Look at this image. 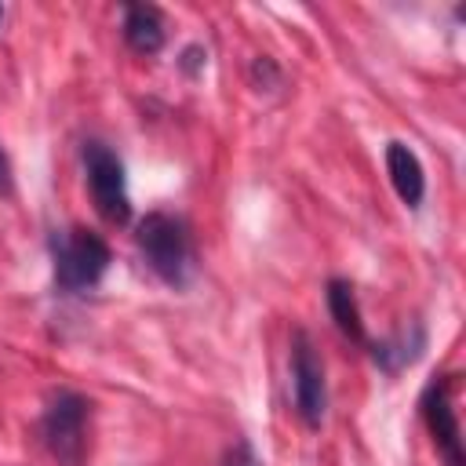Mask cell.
Wrapping results in <instances>:
<instances>
[{
    "label": "cell",
    "mask_w": 466,
    "mask_h": 466,
    "mask_svg": "<svg viewBox=\"0 0 466 466\" xmlns=\"http://www.w3.org/2000/svg\"><path fill=\"white\" fill-rule=\"evenodd\" d=\"M11 193H15V171H11V157L0 146V197H11Z\"/></svg>",
    "instance_id": "5bb4252c"
},
{
    "label": "cell",
    "mask_w": 466,
    "mask_h": 466,
    "mask_svg": "<svg viewBox=\"0 0 466 466\" xmlns=\"http://www.w3.org/2000/svg\"><path fill=\"white\" fill-rule=\"evenodd\" d=\"M135 244L146 258V266L171 288H182L193 269V244L189 229L178 215L167 211H149L135 226Z\"/></svg>",
    "instance_id": "7a4b0ae2"
},
{
    "label": "cell",
    "mask_w": 466,
    "mask_h": 466,
    "mask_svg": "<svg viewBox=\"0 0 466 466\" xmlns=\"http://www.w3.org/2000/svg\"><path fill=\"white\" fill-rule=\"evenodd\" d=\"M178 66H182L189 76H197V73L208 66V51H204L200 44H189V47L182 51V62H178Z\"/></svg>",
    "instance_id": "4fadbf2b"
},
{
    "label": "cell",
    "mask_w": 466,
    "mask_h": 466,
    "mask_svg": "<svg viewBox=\"0 0 466 466\" xmlns=\"http://www.w3.org/2000/svg\"><path fill=\"white\" fill-rule=\"evenodd\" d=\"M87 422L91 400L76 390H58L40 415V441L62 466H80L87 455Z\"/></svg>",
    "instance_id": "3957f363"
},
{
    "label": "cell",
    "mask_w": 466,
    "mask_h": 466,
    "mask_svg": "<svg viewBox=\"0 0 466 466\" xmlns=\"http://www.w3.org/2000/svg\"><path fill=\"white\" fill-rule=\"evenodd\" d=\"M222 466H258V455H255V448L248 441H237V444L226 448Z\"/></svg>",
    "instance_id": "7c38bea8"
},
{
    "label": "cell",
    "mask_w": 466,
    "mask_h": 466,
    "mask_svg": "<svg viewBox=\"0 0 466 466\" xmlns=\"http://www.w3.org/2000/svg\"><path fill=\"white\" fill-rule=\"evenodd\" d=\"M291 393L299 419L309 430H317L328 411V379H324V360L302 328L291 331Z\"/></svg>",
    "instance_id": "5b68a950"
},
{
    "label": "cell",
    "mask_w": 466,
    "mask_h": 466,
    "mask_svg": "<svg viewBox=\"0 0 466 466\" xmlns=\"http://www.w3.org/2000/svg\"><path fill=\"white\" fill-rule=\"evenodd\" d=\"M0 18H4V7H0Z\"/></svg>",
    "instance_id": "9a60e30c"
},
{
    "label": "cell",
    "mask_w": 466,
    "mask_h": 466,
    "mask_svg": "<svg viewBox=\"0 0 466 466\" xmlns=\"http://www.w3.org/2000/svg\"><path fill=\"white\" fill-rule=\"evenodd\" d=\"M47 248H51L55 288L66 291V295H80V291L95 288L106 277L109 262H113L109 244L95 229H84V226L51 233V244Z\"/></svg>",
    "instance_id": "6da1fadb"
},
{
    "label": "cell",
    "mask_w": 466,
    "mask_h": 466,
    "mask_svg": "<svg viewBox=\"0 0 466 466\" xmlns=\"http://www.w3.org/2000/svg\"><path fill=\"white\" fill-rule=\"evenodd\" d=\"M324 299H328V313H331L335 328L342 331V339L364 346L368 335H364V320H360V306H357V291H353V284H350L346 277H331Z\"/></svg>",
    "instance_id": "30bf717a"
},
{
    "label": "cell",
    "mask_w": 466,
    "mask_h": 466,
    "mask_svg": "<svg viewBox=\"0 0 466 466\" xmlns=\"http://www.w3.org/2000/svg\"><path fill=\"white\" fill-rule=\"evenodd\" d=\"M422 350H426V328H422L419 320H411L408 328H400V331H393V335L371 342V360H375L382 371L397 375L400 368L415 364Z\"/></svg>",
    "instance_id": "ba28073f"
},
{
    "label": "cell",
    "mask_w": 466,
    "mask_h": 466,
    "mask_svg": "<svg viewBox=\"0 0 466 466\" xmlns=\"http://www.w3.org/2000/svg\"><path fill=\"white\" fill-rule=\"evenodd\" d=\"M84 160V175H87V189L91 200L98 208V215L106 222L124 226L131 218V197H127V175H124V160L116 157L113 146H106L102 138H87L80 149Z\"/></svg>",
    "instance_id": "277c9868"
},
{
    "label": "cell",
    "mask_w": 466,
    "mask_h": 466,
    "mask_svg": "<svg viewBox=\"0 0 466 466\" xmlns=\"http://www.w3.org/2000/svg\"><path fill=\"white\" fill-rule=\"evenodd\" d=\"M248 76H251V84L258 87V91H273V87H280V69H277V62L269 58V55H258L255 62H251V69H248Z\"/></svg>",
    "instance_id": "8fae6325"
},
{
    "label": "cell",
    "mask_w": 466,
    "mask_h": 466,
    "mask_svg": "<svg viewBox=\"0 0 466 466\" xmlns=\"http://www.w3.org/2000/svg\"><path fill=\"white\" fill-rule=\"evenodd\" d=\"M124 40L138 55H157L164 47V15L153 4L124 7Z\"/></svg>",
    "instance_id": "9c48e42d"
},
{
    "label": "cell",
    "mask_w": 466,
    "mask_h": 466,
    "mask_svg": "<svg viewBox=\"0 0 466 466\" xmlns=\"http://www.w3.org/2000/svg\"><path fill=\"white\" fill-rule=\"evenodd\" d=\"M419 411L444 466H466L462 430H459V411H455V375H433L419 397Z\"/></svg>",
    "instance_id": "8992f818"
},
{
    "label": "cell",
    "mask_w": 466,
    "mask_h": 466,
    "mask_svg": "<svg viewBox=\"0 0 466 466\" xmlns=\"http://www.w3.org/2000/svg\"><path fill=\"white\" fill-rule=\"evenodd\" d=\"M386 171H390V186L400 197V204L419 208L422 197H426V171H422L419 153L400 138L386 142Z\"/></svg>",
    "instance_id": "52a82bcc"
}]
</instances>
